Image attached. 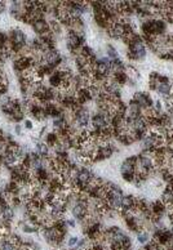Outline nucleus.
<instances>
[{
  "label": "nucleus",
  "mask_w": 173,
  "mask_h": 250,
  "mask_svg": "<svg viewBox=\"0 0 173 250\" xmlns=\"http://www.w3.org/2000/svg\"><path fill=\"white\" fill-rule=\"evenodd\" d=\"M0 210H2V219H3V222L4 223H9V225H11V222L14 218V210H13V208L9 204H8V205L2 206Z\"/></svg>",
  "instance_id": "0eeeda50"
},
{
  "label": "nucleus",
  "mask_w": 173,
  "mask_h": 250,
  "mask_svg": "<svg viewBox=\"0 0 173 250\" xmlns=\"http://www.w3.org/2000/svg\"><path fill=\"white\" fill-rule=\"evenodd\" d=\"M88 202L89 201H77L71 208L72 209V215L79 222H82L86 215H88Z\"/></svg>",
  "instance_id": "f03ea898"
},
{
  "label": "nucleus",
  "mask_w": 173,
  "mask_h": 250,
  "mask_svg": "<svg viewBox=\"0 0 173 250\" xmlns=\"http://www.w3.org/2000/svg\"><path fill=\"white\" fill-rule=\"evenodd\" d=\"M48 147L49 146L47 143H38L36 144V152L40 155L41 157H47L48 156Z\"/></svg>",
  "instance_id": "1a4fd4ad"
},
{
  "label": "nucleus",
  "mask_w": 173,
  "mask_h": 250,
  "mask_svg": "<svg viewBox=\"0 0 173 250\" xmlns=\"http://www.w3.org/2000/svg\"><path fill=\"white\" fill-rule=\"evenodd\" d=\"M4 9H5V4L3 2H0V13L4 12Z\"/></svg>",
  "instance_id": "dca6fc26"
},
{
  "label": "nucleus",
  "mask_w": 173,
  "mask_h": 250,
  "mask_svg": "<svg viewBox=\"0 0 173 250\" xmlns=\"http://www.w3.org/2000/svg\"><path fill=\"white\" fill-rule=\"evenodd\" d=\"M16 133L21 134V125H16Z\"/></svg>",
  "instance_id": "f3484780"
},
{
  "label": "nucleus",
  "mask_w": 173,
  "mask_h": 250,
  "mask_svg": "<svg viewBox=\"0 0 173 250\" xmlns=\"http://www.w3.org/2000/svg\"><path fill=\"white\" fill-rule=\"evenodd\" d=\"M107 58L110 59V61H112V59H118V52L115 50V48L112 45H107Z\"/></svg>",
  "instance_id": "9b49d317"
},
{
  "label": "nucleus",
  "mask_w": 173,
  "mask_h": 250,
  "mask_svg": "<svg viewBox=\"0 0 173 250\" xmlns=\"http://www.w3.org/2000/svg\"><path fill=\"white\" fill-rule=\"evenodd\" d=\"M66 222H67V226H70V227H75V226H76V223H75L74 219H68V220H66Z\"/></svg>",
  "instance_id": "2eb2a0df"
},
{
  "label": "nucleus",
  "mask_w": 173,
  "mask_h": 250,
  "mask_svg": "<svg viewBox=\"0 0 173 250\" xmlns=\"http://www.w3.org/2000/svg\"><path fill=\"white\" fill-rule=\"evenodd\" d=\"M23 231L27 232V234H31V232H35L36 227L35 226H29V225H23Z\"/></svg>",
  "instance_id": "f8f14e48"
},
{
  "label": "nucleus",
  "mask_w": 173,
  "mask_h": 250,
  "mask_svg": "<svg viewBox=\"0 0 173 250\" xmlns=\"http://www.w3.org/2000/svg\"><path fill=\"white\" fill-rule=\"evenodd\" d=\"M8 38H9V43H11V44H16V45H20V47L25 48V45H26V35L20 29L12 30Z\"/></svg>",
  "instance_id": "20e7f679"
},
{
  "label": "nucleus",
  "mask_w": 173,
  "mask_h": 250,
  "mask_svg": "<svg viewBox=\"0 0 173 250\" xmlns=\"http://www.w3.org/2000/svg\"><path fill=\"white\" fill-rule=\"evenodd\" d=\"M77 241H79V240H77L76 237H70V239H68V243H67V245L70 246V248H72V246H76Z\"/></svg>",
  "instance_id": "ddd939ff"
},
{
  "label": "nucleus",
  "mask_w": 173,
  "mask_h": 250,
  "mask_svg": "<svg viewBox=\"0 0 173 250\" xmlns=\"http://www.w3.org/2000/svg\"><path fill=\"white\" fill-rule=\"evenodd\" d=\"M136 166H137V156H131L123 161L120 171L122 174L124 173H136Z\"/></svg>",
  "instance_id": "39448f33"
},
{
  "label": "nucleus",
  "mask_w": 173,
  "mask_h": 250,
  "mask_svg": "<svg viewBox=\"0 0 173 250\" xmlns=\"http://www.w3.org/2000/svg\"><path fill=\"white\" fill-rule=\"evenodd\" d=\"M133 99L138 103V106H140L142 110H147V108H151L152 105H154V101L151 99V97L149 96L147 93H143V92H138L134 94Z\"/></svg>",
  "instance_id": "7ed1b4c3"
},
{
  "label": "nucleus",
  "mask_w": 173,
  "mask_h": 250,
  "mask_svg": "<svg viewBox=\"0 0 173 250\" xmlns=\"http://www.w3.org/2000/svg\"><path fill=\"white\" fill-rule=\"evenodd\" d=\"M25 126H26V129L31 130V129H32V121H31V120H25Z\"/></svg>",
  "instance_id": "4468645a"
},
{
  "label": "nucleus",
  "mask_w": 173,
  "mask_h": 250,
  "mask_svg": "<svg viewBox=\"0 0 173 250\" xmlns=\"http://www.w3.org/2000/svg\"><path fill=\"white\" fill-rule=\"evenodd\" d=\"M45 142L49 147H54L58 142V135L56 132H52V133H48L47 137H45Z\"/></svg>",
  "instance_id": "6e6552de"
},
{
  "label": "nucleus",
  "mask_w": 173,
  "mask_h": 250,
  "mask_svg": "<svg viewBox=\"0 0 173 250\" xmlns=\"http://www.w3.org/2000/svg\"><path fill=\"white\" fill-rule=\"evenodd\" d=\"M32 29H34V31H35L36 34H39L40 36L44 35V34H47V32H50V26H49V23L44 18L34 21L32 22Z\"/></svg>",
  "instance_id": "423d86ee"
},
{
  "label": "nucleus",
  "mask_w": 173,
  "mask_h": 250,
  "mask_svg": "<svg viewBox=\"0 0 173 250\" xmlns=\"http://www.w3.org/2000/svg\"><path fill=\"white\" fill-rule=\"evenodd\" d=\"M149 240H150V236H149V232H146V231H141V232H138L137 234V241L140 244H147L149 243Z\"/></svg>",
  "instance_id": "9d476101"
},
{
  "label": "nucleus",
  "mask_w": 173,
  "mask_h": 250,
  "mask_svg": "<svg viewBox=\"0 0 173 250\" xmlns=\"http://www.w3.org/2000/svg\"><path fill=\"white\" fill-rule=\"evenodd\" d=\"M74 117H75V125L80 129H86L89 124V112L86 107H80L76 111H74Z\"/></svg>",
  "instance_id": "f257e3e1"
}]
</instances>
